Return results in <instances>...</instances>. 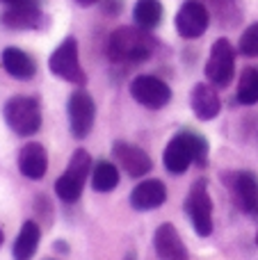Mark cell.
Segmentation results:
<instances>
[{"instance_id":"obj_18","label":"cell","mask_w":258,"mask_h":260,"mask_svg":"<svg viewBox=\"0 0 258 260\" xmlns=\"http://www.w3.org/2000/svg\"><path fill=\"white\" fill-rule=\"evenodd\" d=\"M0 64H3L5 71H7L12 78H16V80H30V78H35V73H37L35 59H32L25 50L16 48V46H9V48L3 50Z\"/></svg>"},{"instance_id":"obj_20","label":"cell","mask_w":258,"mask_h":260,"mask_svg":"<svg viewBox=\"0 0 258 260\" xmlns=\"http://www.w3.org/2000/svg\"><path fill=\"white\" fill-rule=\"evenodd\" d=\"M133 18H135V25L142 30H155L163 21V3L160 0H137L135 9H133Z\"/></svg>"},{"instance_id":"obj_21","label":"cell","mask_w":258,"mask_h":260,"mask_svg":"<svg viewBox=\"0 0 258 260\" xmlns=\"http://www.w3.org/2000/svg\"><path fill=\"white\" fill-rule=\"evenodd\" d=\"M117 185H119V169L117 167L108 160L96 162L94 169H91V187H94L96 192L105 194V192L117 189Z\"/></svg>"},{"instance_id":"obj_14","label":"cell","mask_w":258,"mask_h":260,"mask_svg":"<svg viewBox=\"0 0 258 260\" xmlns=\"http://www.w3.org/2000/svg\"><path fill=\"white\" fill-rule=\"evenodd\" d=\"M153 249L160 260H190L185 242L172 221H165L153 233Z\"/></svg>"},{"instance_id":"obj_5","label":"cell","mask_w":258,"mask_h":260,"mask_svg":"<svg viewBox=\"0 0 258 260\" xmlns=\"http://www.w3.org/2000/svg\"><path fill=\"white\" fill-rule=\"evenodd\" d=\"M185 212L199 238H208L213 233V199H210L208 180L206 178L197 180L190 187L185 199Z\"/></svg>"},{"instance_id":"obj_7","label":"cell","mask_w":258,"mask_h":260,"mask_svg":"<svg viewBox=\"0 0 258 260\" xmlns=\"http://www.w3.org/2000/svg\"><path fill=\"white\" fill-rule=\"evenodd\" d=\"M206 78L213 87H229L236 78V48L229 39H217L206 62Z\"/></svg>"},{"instance_id":"obj_9","label":"cell","mask_w":258,"mask_h":260,"mask_svg":"<svg viewBox=\"0 0 258 260\" xmlns=\"http://www.w3.org/2000/svg\"><path fill=\"white\" fill-rule=\"evenodd\" d=\"M131 96L149 110H163L172 101V87L158 76H137L131 82Z\"/></svg>"},{"instance_id":"obj_2","label":"cell","mask_w":258,"mask_h":260,"mask_svg":"<svg viewBox=\"0 0 258 260\" xmlns=\"http://www.w3.org/2000/svg\"><path fill=\"white\" fill-rule=\"evenodd\" d=\"M155 46V39L142 27H117L105 41V55L114 64H140L153 55Z\"/></svg>"},{"instance_id":"obj_16","label":"cell","mask_w":258,"mask_h":260,"mask_svg":"<svg viewBox=\"0 0 258 260\" xmlns=\"http://www.w3.org/2000/svg\"><path fill=\"white\" fill-rule=\"evenodd\" d=\"M190 105L199 121H213L219 114V110H222V101L217 96V89L213 85H208V82L195 85V89L190 94Z\"/></svg>"},{"instance_id":"obj_29","label":"cell","mask_w":258,"mask_h":260,"mask_svg":"<svg viewBox=\"0 0 258 260\" xmlns=\"http://www.w3.org/2000/svg\"><path fill=\"white\" fill-rule=\"evenodd\" d=\"M3 242H5V233H3V229H0V247H3Z\"/></svg>"},{"instance_id":"obj_4","label":"cell","mask_w":258,"mask_h":260,"mask_svg":"<svg viewBox=\"0 0 258 260\" xmlns=\"http://www.w3.org/2000/svg\"><path fill=\"white\" fill-rule=\"evenodd\" d=\"M5 121L18 137H30L41 128V105L35 96H12L5 103Z\"/></svg>"},{"instance_id":"obj_10","label":"cell","mask_w":258,"mask_h":260,"mask_svg":"<svg viewBox=\"0 0 258 260\" xmlns=\"http://www.w3.org/2000/svg\"><path fill=\"white\" fill-rule=\"evenodd\" d=\"M176 32L183 39H199L210 23V12L201 0H185L176 12Z\"/></svg>"},{"instance_id":"obj_30","label":"cell","mask_w":258,"mask_h":260,"mask_svg":"<svg viewBox=\"0 0 258 260\" xmlns=\"http://www.w3.org/2000/svg\"><path fill=\"white\" fill-rule=\"evenodd\" d=\"M254 242H256V247H258V231H256V238H254Z\"/></svg>"},{"instance_id":"obj_17","label":"cell","mask_w":258,"mask_h":260,"mask_svg":"<svg viewBox=\"0 0 258 260\" xmlns=\"http://www.w3.org/2000/svg\"><path fill=\"white\" fill-rule=\"evenodd\" d=\"M18 171L30 180H41L48 171V153L41 144L30 142L18 151Z\"/></svg>"},{"instance_id":"obj_11","label":"cell","mask_w":258,"mask_h":260,"mask_svg":"<svg viewBox=\"0 0 258 260\" xmlns=\"http://www.w3.org/2000/svg\"><path fill=\"white\" fill-rule=\"evenodd\" d=\"M0 23L9 30H37L46 23V16L41 12L39 0H21L5 9Z\"/></svg>"},{"instance_id":"obj_28","label":"cell","mask_w":258,"mask_h":260,"mask_svg":"<svg viewBox=\"0 0 258 260\" xmlns=\"http://www.w3.org/2000/svg\"><path fill=\"white\" fill-rule=\"evenodd\" d=\"M0 3H5V5H16V3H21V0H0Z\"/></svg>"},{"instance_id":"obj_15","label":"cell","mask_w":258,"mask_h":260,"mask_svg":"<svg viewBox=\"0 0 258 260\" xmlns=\"http://www.w3.org/2000/svg\"><path fill=\"white\" fill-rule=\"evenodd\" d=\"M165 201H167V187H165V183L158 178L142 180V183H137L131 192V206L140 212L158 210Z\"/></svg>"},{"instance_id":"obj_12","label":"cell","mask_w":258,"mask_h":260,"mask_svg":"<svg viewBox=\"0 0 258 260\" xmlns=\"http://www.w3.org/2000/svg\"><path fill=\"white\" fill-rule=\"evenodd\" d=\"M229 187L233 192L238 208L249 217L258 219V176L249 169L233 171L229 176Z\"/></svg>"},{"instance_id":"obj_24","label":"cell","mask_w":258,"mask_h":260,"mask_svg":"<svg viewBox=\"0 0 258 260\" xmlns=\"http://www.w3.org/2000/svg\"><path fill=\"white\" fill-rule=\"evenodd\" d=\"M238 53L245 57H258V23H251L238 41Z\"/></svg>"},{"instance_id":"obj_26","label":"cell","mask_w":258,"mask_h":260,"mask_svg":"<svg viewBox=\"0 0 258 260\" xmlns=\"http://www.w3.org/2000/svg\"><path fill=\"white\" fill-rule=\"evenodd\" d=\"M78 5H82V7H89V5H96L99 0H76Z\"/></svg>"},{"instance_id":"obj_27","label":"cell","mask_w":258,"mask_h":260,"mask_svg":"<svg viewBox=\"0 0 258 260\" xmlns=\"http://www.w3.org/2000/svg\"><path fill=\"white\" fill-rule=\"evenodd\" d=\"M123 260H137V253H135V249H131V251L123 256Z\"/></svg>"},{"instance_id":"obj_19","label":"cell","mask_w":258,"mask_h":260,"mask_svg":"<svg viewBox=\"0 0 258 260\" xmlns=\"http://www.w3.org/2000/svg\"><path fill=\"white\" fill-rule=\"evenodd\" d=\"M41 242V229L35 219H27L25 224L21 226L16 240H14L12 247V256L14 260H32V256L37 253Z\"/></svg>"},{"instance_id":"obj_13","label":"cell","mask_w":258,"mask_h":260,"mask_svg":"<svg viewBox=\"0 0 258 260\" xmlns=\"http://www.w3.org/2000/svg\"><path fill=\"white\" fill-rule=\"evenodd\" d=\"M112 153H114L117 165L121 167L131 178H144V176L153 169V160H151V155L142 146H137V144L119 139V142H114Z\"/></svg>"},{"instance_id":"obj_25","label":"cell","mask_w":258,"mask_h":260,"mask_svg":"<svg viewBox=\"0 0 258 260\" xmlns=\"http://www.w3.org/2000/svg\"><path fill=\"white\" fill-rule=\"evenodd\" d=\"M103 12L110 14V16L119 14V12H121V0H105V3H103Z\"/></svg>"},{"instance_id":"obj_6","label":"cell","mask_w":258,"mask_h":260,"mask_svg":"<svg viewBox=\"0 0 258 260\" xmlns=\"http://www.w3.org/2000/svg\"><path fill=\"white\" fill-rule=\"evenodd\" d=\"M48 69L53 76L62 78L67 82L73 85H85L87 82V73L80 67V55H78V41L73 37H67L57 48L50 53L48 57Z\"/></svg>"},{"instance_id":"obj_8","label":"cell","mask_w":258,"mask_h":260,"mask_svg":"<svg viewBox=\"0 0 258 260\" xmlns=\"http://www.w3.org/2000/svg\"><path fill=\"white\" fill-rule=\"evenodd\" d=\"M67 114H69V130L76 139H85L94 128L96 119V103L89 91L76 89L67 101Z\"/></svg>"},{"instance_id":"obj_23","label":"cell","mask_w":258,"mask_h":260,"mask_svg":"<svg viewBox=\"0 0 258 260\" xmlns=\"http://www.w3.org/2000/svg\"><path fill=\"white\" fill-rule=\"evenodd\" d=\"M201 3L215 12V16L219 18V23L222 25H233V23L238 21V12H236V5H233V0H201ZM208 9V12H210Z\"/></svg>"},{"instance_id":"obj_22","label":"cell","mask_w":258,"mask_h":260,"mask_svg":"<svg viewBox=\"0 0 258 260\" xmlns=\"http://www.w3.org/2000/svg\"><path fill=\"white\" fill-rule=\"evenodd\" d=\"M256 101H258V69L249 67L240 73V82H238V91H236V103L254 105Z\"/></svg>"},{"instance_id":"obj_1","label":"cell","mask_w":258,"mask_h":260,"mask_svg":"<svg viewBox=\"0 0 258 260\" xmlns=\"http://www.w3.org/2000/svg\"><path fill=\"white\" fill-rule=\"evenodd\" d=\"M208 139L204 135L195 133V130H178L169 144L165 146L163 153V165L169 174L178 176V174H185L190 169L192 162H197L199 167L208 165Z\"/></svg>"},{"instance_id":"obj_3","label":"cell","mask_w":258,"mask_h":260,"mask_svg":"<svg viewBox=\"0 0 258 260\" xmlns=\"http://www.w3.org/2000/svg\"><path fill=\"white\" fill-rule=\"evenodd\" d=\"M91 155L85 148H78L73 151V155L69 157L67 171L55 180V194L62 199L64 203H76L82 197V189H85L87 178L91 176Z\"/></svg>"}]
</instances>
